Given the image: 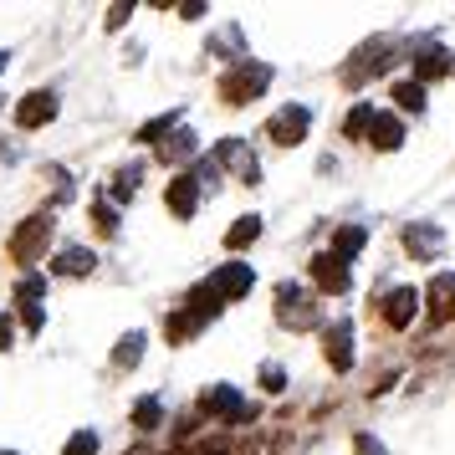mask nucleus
Segmentation results:
<instances>
[{"instance_id": "f257e3e1", "label": "nucleus", "mask_w": 455, "mask_h": 455, "mask_svg": "<svg viewBox=\"0 0 455 455\" xmlns=\"http://www.w3.org/2000/svg\"><path fill=\"white\" fill-rule=\"evenodd\" d=\"M52 230H57L52 210H42V215H26L21 226L11 230V261H16V267H36V261L46 256V246H52Z\"/></svg>"}, {"instance_id": "f03ea898", "label": "nucleus", "mask_w": 455, "mask_h": 455, "mask_svg": "<svg viewBox=\"0 0 455 455\" xmlns=\"http://www.w3.org/2000/svg\"><path fill=\"white\" fill-rule=\"evenodd\" d=\"M267 87H271V67L246 57V62H235L226 77H220V98H226L230 108H246V103H256Z\"/></svg>"}, {"instance_id": "7ed1b4c3", "label": "nucleus", "mask_w": 455, "mask_h": 455, "mask_svg": "<svg viewBox=\"0 0 455 455\" xmlns=\"http://www.w3.org/2000/svg\"><path fill=\"white\" fill-rule=\"evenodd\" d=\"M276 323L291 332H307L323 323V312H317V302L307 297L302 282H276Z\"/></svg>"}, {"instance_id": "20e7f679", "label": "nucleus", "mask_w": 455, "mask_h": 455, "mask_svg": "<svg viewBox=\"0 0 455 455\" xmlns=\"http://www.w3.org/2000/svg\"><path fill=\"white\" fill-rule=\"evenodd\" d=\"M200 410H205L210 419H226V425L256 419V410H251L246 399H241V389H230V384H210V389L200 394Z\"/></svg>"}, {"instance_id": "39448f33", "label": "nucleus", "mask_w": 455, "mask_h": 455, "mask_svg": "<svg viewBox=\"0 0 455 455\" xmlns=\"http://www.w3.org/2000/svg\"><path fill=\"white\" fill-rule=\"evenodd\" d=\"M307 128H312V113L302 103H287V108H276V113H271L267 139H271V144H282V148H297L302 139H307Z\"/></svg>"}, {"instance_id": "423d86ee", "label": "nucleus", "mask_w": 455, "mask_h": 455, "mask_svg": "<svg viewBox=\"0 0 455 455\" xmlns=\"http://www.w3.org/2000/svg\"><path fill=\"white\" fill-rule=\"evenodd\" d=\"M210 159H215L220 169H235V180H241V185H256V180H261V164H256V154H251L246 139H220Z\"/></svg>"}, {"instance_id": "0eeeda50", "label": "nucleus", "mask_w": 455, "mask_h": 455, "mask_svg": "<svg viewBox=\"0 0 455 455\" xmlns=\"http://www.w3.org/2000/svg\"><path fill=\"white\" fill-rule=\"evenodd\" d=\"M220 302H241L251 287H256V271H251V261H226L220 271H210V282H205Z\"/></svg>"}, {"instance_id": "6e6552de", "label": "nucleus", "mask_w": 455, "mask_h": 455, "mask_svg": "<svg viewBox=\"0 0 455 455\" xmlns=\"http://www.w3.org/2000/svg\"><path fill=\"white\" fill-rule=\"evenodd\" d=\"M389 62H394V42H389V36H379V42H369L363 52H358V62H353L343 77H348V87H363L369 77L389 72Z\"/></svg>"}, {"instance_id": "1a4fd4ad", "label": "nucleus", "mask_w": 455, "mask_h": 455, "mask_svg": "<svg viewBox=\"0 0 455 455\" xmlns=\"http://www.w3.org/2000/svg\"><path fill=\"white\" fill-rule=\"evenodd\" d=\"M312 282L328 291V297H343V291L353 287V271H348V261H343V256L317 251V256H312Z\"/></svg>"}, {"instance_id": "9d476101", "label": "nucleus", "mask_w": 455, "mask_h": 455, "mask_svg": "<svg viewBox=\"0 0 455 455\" xmlns=\"http://www.w3.org/2000/svg\"><path fill=\"white\" fill-rule=\"evenodd\" d=\"M57 92L52 87H36V92H26L21 103H16V128H46L57 118Z\"/></svg>"}, {"instance_id": "9b49d317", "label": "nucleus", "mask_w": 455, "mask_h": 455, "mask_svg": "<svg viewBox=\"0 0 455 455\" xmlns=\"http://www.w3.org/2000/svg\"><path fill=\"white\" fill-rule=\"evenodd\" d=\"M404 251H410L414 261H440V251H445V230L435 226V220H414L404 230Z\"/></svg>"}, {"instance_id": "f8f14e48", "label": "nucleus", "mask_w": 455, "mask_h": 455, "mask_svg": "<svg viewBox=\"0 0 455 455\" xmlns=\"http://www.w3.org/2000/svg\"><path fill=\"white\" fill-rule=\"evenodd\" d=\"M323 353H328V363L338 373L353 369V323H348V317H338V323L323 328Z\"/></svg>"}, {"instance_id": "ddd939ff", "label": "nucleus", "mask_w": 455, "mask_h": 455, "mask_svg": "<svg viewBox=\"0 0 455 455\" xmlns=\"http://www.w3.org/2000/svg\"><path fill=\"white\" fill-rule=\"evenodd\" d=\"M419 302H425V291H414V287H394L389 297H384V323L389 328H410L414 323V312H419Z\"/></svg>"}, {"instance_id": "4468645a", "label": "nucleus", "mask_w": 455, "mask_h": 455, "mask_svg": "<svg viewBox=\"0 0 455 455\" xmlns=\"http://www.w3.org/2000/svg\"><path fill=\"white\" fill-rule=\"evenodd\" d=\"M414 83L425 87L430 83V77H445V72H451V57H445V46L440 42H414Z\"/></svg>"}, {"instance_id": "2eb2a0df", "label": "nucleus", "mask_w": 455, "mask_h": 455, "mask_svg": "<svg viewBox=\"0 0 455 455\" xmlns=\"http://www.w3.org/2000/svg\"><path fill=\"white\" fill-rule=\"evenodd\" d=\"M200 195H205V189L195 185L189 174H174V180H169V195H164V205L174 210L180 220H195V210H200Z\"/></svg>"}, {"instance_id": "dca6fc26", "label": "nucleus", "mask_w": 455, "mask_h": 455, "mask_svg": "<svg viewBox=\"0 0 455 455\" xmlns=\"http://www.w3.org/2000/svg\"><path fill=\"white\" fill-rule=\"evenodd\" d=\"M425 302H430L435 323H451V317H455V276H451V271H440L430 287H425Z\"/></svg>"}, {"instance_id": "f3484780", "label": "nucleus", "mask_w": 455, "mask_h": 455, "mask_svg": "<svg viewBox=\"0 0 455 455\" xmlns=\"http://www.w3.org/2000/svg\"><path fill=\"white\" fill-rule=\"evenodd\" d=\"M363 144H373L379 154H394V148L404 144V124L394 118V113H373V128H369V139Z\"/></svg>"}, {"instance_id": "a211bd4d", "label": "nucleus", "mask_w": 455, "mask_h": 455, "mask_svg": "<svg viewBox=\"0 0 455 455\" xmlns=\"http://www.w3.org/2000/svg\"><path fill=\"white\" fill-rule=\"evenodd\" d=\"M92 267H98V256H92L87 246H62L57 261H52V276H87Z\"/></svg>"}, {"instance_id": "6ab92c4d", "label": "nucleus", "mask_w": 455, "mask_h": 455, "mask_svg": "<svg viewBox=\"0 0 455 455\" xmlns=\"http://www.w3.org/2000/svg\"><path fill=\"white\" fill-rule=\"evenodd\" d=\"M195 148H200V139H195L189 128H174L164 144H159V159H164V164H189V159H195Z\"/></svg>"}, {"instance_id": "aec40b11", "label": "nucleus", "mask_w": 455, "mask_h": 455, "mask_svg": "<svg viewBox=\"0 0 455 455\" xmlns=\"http://www.w3.org/2000/svg\"><path fill=\"white\" fill-rule=\"evenodd\" d=\"M139 180H144V164H124L113 174V185H108V200H113V205H128V200L139 195Z\"/></svg>"}, {"instance_id": "412c9836", "label": "nucleus", "mask_w": 455, "mask_h": 455, "mask_svg": "<svg viewBox=\"0 0 455 455\" xmlns=\"http://www.w3.org/2000/svg\"><path fill=\"white\" fill-rule=\"evenodd\" d=\"M200 328H210V323H200L189 307H180V312H169V317H164V338H169V343H189Z\"/></svg>"}, {"instance_id": "4be33fe9", "label": "nucleus", "mask_w": 455, "mask_h": 455, "mask_svg": "<svg viewBox=\"0 0 455 455\" xmlns=\"http://www.w3.org/2000/svg\"><path fill=\"white\" fill-rule=\"evenodd\" d=\"M144 332H124L118 338V348H113V369L118 373H128V369H139V358H144Z\"/></svg>"}, {"instance_id": "5701e85b", "label": "nucleus", "mask_w": 455, "mask_h": 455, "mask_svg": "<svg viewBox=\"0 0 455 455\" xmlns=\"http://www.w3.org/2000/svg\"><path fill=\"white\" fill-rule=\"evenodd\" d=\"M180 118H185L180 108H169V113H159V118H148V124L139 128V144H164L169 133L180 128Z\"/></svg>"}, {"instance_id": "b1692460", "label": "nucleus", "mask_w": 455, "mask_h": 455, "mask_svg": "<svg viewBox=\"0 0 455 455\" xmlns=\"http://www.w3.org/2000/svg\"><path fill=\"white\" fill-rule=\"evenodd\" d=\"M394 108H399V113H414V118H419V113H425V87L414 83V77L394 83Z\"/></svg>"}, {"instance_id": "393cba45", "label": "nucleus", "mask_w": 455, "mask_h": 455, "mask_svg": "<svg viewBox=\"0 0 455 455\" xmlns=\"http://www.w3.org/2000/svg\"><path fill=\"white\" fill-rule=\"evenodd\" d=\"M363 241H369V230L363 226H343L338 230V235H332V256H343V261H353V256H358V251H363Z\"/></svg>"}, {"instance_id": "a878e982", "label": "nucleus", "mask_w": 455, "mask_h": 455, "mask_svg": "<svg viewBox=\"0 0 455 455\" xmlns=\"http://www.w3.org/2000/svg\"><path fill=\"white\" fill-rule=\"evenodd\" d=\"M256 235H261V215H241V220L226 230V246H230V251H246Z\"/></svg>"}, {"instance_id": "bb28decb", "label": "nucleus", "mask_w": 455, "mask_h": 455, "mask_svg": "<svg viewBox=\"0 0 455 455\" xmlns=\"http://www.w3.org/2000/svg\"><path fill=\"white\" fill-rule=\"evenodd\" d=\"M159 425H164V404H159V399H154V394H148V399H139V404H133V430H159Z\"/></svg>"}, {"instance_id": "cd10ccee", "label": "nucleus", "mask_w": 455, "mask_h": 455, "mask_svg": "<svg viewBox=\"0 0 455 455\" xmlns=\"http://www.w3.org/2000/svg\"><path fill=\"white\" fill-rule=\"evenodd\" d=\"M42 297H46V276L42 271H26L21 282H16V302H21V307H36Z\"/></svg>"}, {"instance_id": "c85d7f7f", "label": "nucleus", "mask_w": 455, "mask_h": 455, "mask_svg": "<svg viewBox=\"0 0 455 455\" xmlns=\"http://www.w3.org/2000/svg\"><path fill=\"white\" fill-rule=\"evenodd\" d=\"M92 226H98V235H118V205L113 200H92Z\"/></svg>"}, {"instance_id": "c756f323", "label": "nucleus", "mask_w": 455, "mask_h": 455, "mask_svg": "<svg viewBox=\"0 0 455 455\" xmlns=\"http://www.w3.org/2000/svg\"><path fill=\"white\" fill-rule=\"evenodd\" d=\"M210 52H230L235 62H246V46H241V26H226L220 36H210Z\"/></svg>"}, {"instance_id": "7c9ffc66", "label": "nucleus", "mask_w": 455, "mask_h": 455, "mask_svg": "<svg viewBox=\"0 0 455 455\" xmlns=\"http://www.w3.org/2000/svg\"><path fill=\"white\" fill-rule=\"evenodd\" d=\"M369 128H373V103H358V108L348 113L343 133H348V139H369Z\"/></svg>"}, {"instance_id": "2f4dec72", "label": "nucleus", "mask_w": 455, "mask_h": 455, "mask_svg": "<svg viewBox=\"0 0 455 455\" xmlns=\"http://www.w3.org/2000/svg\"><path fill=\"white\" fill-rule=\"evenodd\" d=\"M62 455H98V430H77L62 445Z\"/></svg>"}, {"instance_id": "473e14b6", "label": "nucleus", "mask_w": 455, "mask_h": 455, "mask_svg": "<svg viewBox=\"0 0 455 455\" xmlns=\"http://www.w3.org/2000/svg\"><path fill=\"white\" fill-rule=\"evenodd\" d=\"M261 389L282 394V389H287V369H282V363H261Z\"/></svg>"}, {"instance_id": "72a5a7b5", "label": "nucleus", "mask_w": 455, "mask_h": 455, "mask_svg": "<svg viewBox=\"0 0 455 455\" xmlns=\"http://www.w3.org/2000/svg\"><path fill=\"white\" fill-rule=\"evenodd\" d=\"M353 455H389V451H384L373 435H353Z\"/></svg>"}, {"instance_id": "f704fd0d", "label": "nucleus", "mask_w": 455, "mask_h": 455, "mask_svg": "<svg viewBox=\"0 0 455 455\" xmlns=\"http://www.w3.org/2000/svg\"><path fill=\"white\" fill-rule=\"evenodd\" d=\"M21 323H26V332H42V328H46V312H42V302H36V307H21Z\"/></svg>"}, {"instance_id": "c9c22d12", "label": "nucleus", "mask_w": 455, "mask_h": 455, "mask_svg": "<svg viewBox=\"0 0 455 455\" xmlns=\"http://www.w3.org/2000/svg\"><path fill=\"white\" fill-rule=\"evenodd\" d=\"M128 16H133V5H113V11H108V31H124V26H128Z\"/></svg>"}, {"instance_id": "e433bc0d", "label": "nucleus", "mask_w": 455, "mask_h": 455, "mask_svg": "<svg viewBox=\"0 0 455 455\" xmlns=\"http://www.w3.org/2000/svg\"><path fill=\"white\" fill-rule=\"evenodd\" d=\"M11 338H16V323H11V317H5V312H0V353L11 348Z\"/></svg>"}, {"instance_id": "4c0bfd02", "label": "nucleus", "mask_w": 455, "mask_h": 455, "mask_svg": "<svg viewBox=\"0 0 455 455\" xmlns=\"http://www.w3.org/2000/svg\"><path fill=\"white\" fill-rule=\"evenodd\" d=\"M180 16H185V21H200V16H205V5H200V0H185V5H180Z\"/></svg>"}, {"instance_id": "58836bf2", "label": "nucleus", "mask_w": 455, "mask_h": 455, "mask_svg": "<svg viewBox=\"0 0 455 455\" xmlns=\"http://www.w3.org/2000/svg\"><path fill=\"white\" fill-rule=\"evenodd\" d=\"M5 62H11V57H5V52H0V72H5Z\"/></svg>"}, {"instance_id": "ea45409f", "label": "nucleus", "mask_w": 455, "mask_h": 455, "mask_svg": "<svg viewBox=\"0 0 455 455\" xmlns=\"http://www.w3.org/2000/svg\"><path fill=\"white\" fill-rule=\"evenodd\" d=\"M0 455H21V451H0Z\"/></svg>"}, {"instance_id": "a19ab883", "label": "nucleus", "mask_w": 455, "mask_h": 455, "mask_svg": "<svg viewBox=\"0 0 455 455\" xmlns=\"http://www.w3.org/2000/svg\"><path fill=\"white\" fill-rule=\"evenodd\" d=\"M128 455H148V451H128Z\"/></svg>"}, {"instance_id": "79ce46f5", "label": "nucleus", "mask_w": 455, "mask_h": 455, "mask_svg": "<svg viewBox=\"0 0 455 455\" xmlns=\"http://www.w3.org/2000/svg\"><path fill=\"white\" fill-rule=\"evenodd\" d=\"M451 72H455V67H451Z\"/></svg>"}]
</instances>
